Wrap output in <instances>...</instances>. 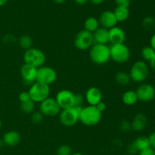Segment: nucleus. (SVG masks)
<instances>
[{"instance_id":"4c0bfd02","label":"nucleus","mask_w":155,"mask_h":155,"mask_svg":"<svg viewBox=\"0 0 155 155\" xmlns=\"http://www.w3.org/2000/svg\"><path fill=\"white\" fill-rule=\"evenodd\" d=\"M148 138H149L151 147H152L153 149H154L155 150V131H154V132L150 135V136L148 137Z\"/></svg>"},{"instance_id":"72a5a7b5","label":"nucleus","mask_w":155,"mask_h":155,"mask_svg":"<svg viewBox=\"0 0 155 155\" xmlns=\"http://www.w3.org/2000/svg\"><path fill=\"white\" fill-rule=\"evenodd\" d=\"M117 6H120V7H127L129 8L131 3V0H114Z\"/></svg>"},{"instance_id":"20e7f679","label":"nucleus","mask_w":155,"mask_h":155,"mask_svg":"<svg viewBox=\"0 0 155 155\" xmlns=\"http://www.w3.org/2000/svg\"><path fill=\"white\" fill-rule=\"evenodd\" d=\"M131 81L136 83H142L147 79L149 74V67L144 61L139 60L134 62L130 71Z\"/></svg>"},{"instance_id":"a19ab883","label":"nucleus","mask_w":155,"mask_h":155,"mask_svg":"<svg viewBox=\"0 0 155 155\" xmlns=\"http://www.w3.org/2000/svg\"><path fill=\"white\" fill-rule=\"evenodd\" d=\"M89 1V0H74V2H75L77 5H84L86 3H88Z\"/></svg>"},{"instance_id":"79ce46f5","label":"nucleus","mask_w":155,"mask_h":155,"mask_svg":"<svg viewBox=\"0 0 155 155\" xmlns=\"http://www.w3.org/2000/svg\"><path fill=\"white\" fill-rule=\"evenodd\" d=\"M92 4L95 5H98L102 4L104 2V0H89Z\"/></svg>"},{"instance_id":"7c9ffc66","label":"nucleus","mask_w":155,"mask_h":155,"mask_svg":"<svg viewBox=\"0 0 155 155\" xmlns=\"http://www.w3.org/2000/svg\"><path fill=\"white\" fill-rule=\"evenodd\" d=\"M120 127L121 130L124 132H127V131L131 129V122L127 120H124L120 123Z\"/></svg>"},{"instance_id":"f704fd0d","label":"nucleus","mask_w":155,"mask_h":155,"mask_svg":"<svg viewBox=\"0 0 155 155\" xmlns=\"http://www.w3.org/2000/svg\"><path fill=\"white\" fill-rule=\"evenodd\" d=\"M75 106H82L83 101H84V97L80 94H75Z\"/></svg>"},{"instance_id":"de8ad7c7","label":"nucleus","mask_w":155,"mask_h":155,"mask_svg":"<svg viewBox=\"0 0 155 155\" xmlns=\"http://www.w3.org/2000/svg\"><path fill=\"white\" fill-rule=\"evenodd\" d=\"M2 120L0 119V129H2Z\"/></svg>"},{"instance_id":"473e14b6","label":"nucleus","mask_w":155,"mask_h":155,"mask_svg":"<svg viewBox=\"0 0 155 155\" xmlns=\"http://www.w3.org/2000/svg\"><path fill=\"white\" fill-rule=\"evenodd\" d=\"M127 152H128V154L130 155H135L139 153V150H137L136 147L135 146L133 141L132 143H130L128 145V147H127Z\"/></svg>"},{"instance_id":"7ed1b4c3","label":"nucleus","mask_w":155,"mask_h":155,"mask_svg":"<svg viewBox=\"0 0 155 155\" xmlns=\"http://www.w3.org/2000/svg\"><path fill=\"white\" fill-rule=\"evenodd\" d=\"M83 106H73V107L62 109L59 113V120L64 126L72 127L79 121V115Z\"/></svg>"},{"instance_id":"ea45409f","label":"nucleus","mask_w":155,"mask_h":155,"mask_svg":"<svg viewBox=\"0 0 155 155\" xmlns=\"http://www.w3.org/2000/svg\"><path fill=\"white\" fill-rule=\"evenodd\" d=\"M149 64H150V67L155 71V53L154 56H153V57L151 58V60L149 61Z\"/></svg>"},{"instance_id":"49530a36","label":"nucleus","mask_w":155,"mask_h":155,"mask_svg":"<svg viewBox=\"0 0 155 155\" xmlns=\"http://www.w3.org/2000/svg\"><path fill=\"white\" fill-rule=\"evenodd\" d=\"M71 155H87V154H83V153H72Z\"/></svg>"},{"instance_id":"cd10ccee","label":"nucleus","mask_w":155,"mask_h":155,"mask_svg":"<svg viewBox=\"0 0 155 155\" xmlns=\"http://www.w3.org/2000/svg\"><path fill=\"white\" fill-rule=\"evenodd\" d=\"M72 154V148L71 146L68 144H63L61 145L57 150V154L56 155H71Z\"/></svg>"},{"instance_id":"393cba45","label":"nucleus","mask_w":155,"mask_h":155,"mask_svg":"<svg viewBox=\"0 0 155 155\" xmlns=\"http://www.w3.org/2000/svg\"><path fill=\"white\" fill-rule=\"evenodd\" d=\"M19 45L21 48L27 50L33 46V40L28 35H22L19 39Z\"/></svg>"},{"instance_id":"c85d7f7f","label":"nucleus","mask_w":155,"mask_h":155,"mask_svg":"<svg viewBox=\"0 0 155 155\" xmlns=\"http://www.w3.org/2000/svg\"><path fill=\"white\" fill-rule=\"evenodd\" d=\"M43 114L40 111H39V112H33L31 115V120L33 123L38 124V123H40L43 120Z\"/></svg>"},{"instance_id":"9b49d317","label":"nucleus","mask_w":155,"mask_h":155,"mask_svg":"<svg viewBox=\"0 0 155 155\" xmlns=\"http://www.w3.org/2000/svg\"><path fill=\"white\" fill-rule=\"evenodd\" d=\"M75 98L74 93L69 90H61L57 94L55 100L62 109L75 106Z\"/></svg>"},{"instance_id":"0eeeda50","label":"nucleus","mask_w":155,"mask_h":155,"mask_svg":"<svg viewBox=\"0 0 155 155\" xmlns=\"http://www.w3.org/2000/svg\"><path fill=\"white\" fill-rule=\"evenodd\" d=\"M130 50L124 43L114 44L110 47V59L117 63L127 62L130 58Z\"/></svg>"},{"instance_id":"f03ea898","label":"nucleus","mask_w":155,"mask_h":155,"mask_svg":"<svg viewBox=\"0 0 155 155\" xmlns=\"http://www.w3.org/2000/svg\"><path fill=\"white\" fill-rule=\"evenodd\" d=\"M89 57L97 65L105 64L110 59V47L105 44H93L90 47Z\"/></svg>"},{"instance_id":"9d476101","label":"nucleus","mask_w":155,"mask_h":155,"mask_svg":"<svg viewBox=\"0 0 155 155\" xmlns=\"http://www.w3.org/2000/svg\"><path fill=\"white\" fill-rule=\"evenodd\" d=\"M57 79V73L54 68L49 66H42L37 68L36 81L39 83L50 85Z\"/></svg>"},{"instance_id":"39448f33","label":"nucleus","mask_w":155,"mask_h":155,"mask_svg":"<svg viewBox=\"0 0 155 155\" xmlns=\"http://www.w3.org/2000/svg\"><path fill=\"white\" fill-rule=\"evenodd\" d=\"M23 58L24 63L32 65L36 68L44 65L45 62V56L43 52L33 47L25 50Z\"/></svg>"},{"instance_id":"423d86ee","label":"nucleus","mask_w":155,"mask_h":155,"mask_svg":"<svg viewBox=\"0 0 155 155\" xmlns=\"http://www.w3.org/2000/svg\"><path fill=\"white\" fill-rule=\"evenodd\" d=\"M30 98L35 103H41L48 98L50 94L49 85L39 83L36 81L30 85V90L28 91Z\"/></svg>"},{"instance_id":"a211bd4d","label":"nucleus","mask_w":155,"mask_h":155,"mask_svg":"<svg viewBox=\"0 0 155 155\" xmlns=\"http://www.w3.org/2000/svg\"><path fill=\"white\" fill-rule=\"evenodd\" d=\"M5 145L8 147H15L21 141V135L17 131H8L4 134L2 138Z\"/></svg>"},{"instance_id":"6ab92c4d","label":"nucleus","mask_w":155,"mask_h":155,"mask_svg":"<svg viewBox=\"0 0 155 155\" xmlns=\"http://www.w3.org/2000/svg\"><path fill=\"white\" fill-rule=\"evenodd\" d=\"M147 117L143 113H137L133 118L131 122V129L136 132H141L144 130L147 126Z\"/></svg>"},{"instance_id":"09e8293b","label":"nucleus","mask_w":155,"mask_h":155,"mask_svg":"<svg viewBox=\"0 0 155 155\" xmlns=\"http://www.w3.org/2000/svg\"><path fill=\"white\" fill-rule=\"evenodd\" d=\"M124 155H130V154H128V153H127V154H124Z\"/></svg>"},{"instance_id":"b1692460","label":"nucleus","mask_w":155,"mask_h":155,"mask_svg":"<svg viewBox=\"0 0 155 155\" xmlns=\"http://www.w3.org/2000/svg\"><path fill=\"white\" fill-rule=\"evenodd\" d=\"M115 80L117 83L122 86H126L128 85L131 81V78L129 73L125 72V71H118L115 75Z\"/></svg>"},{"instance_id":"bb28decb","label":"nucleus","mask_w":155,"mask_h":155,"mask_svg":"<svg viewBox=\"0 0 155 155\" xmlns=\"http://www.w3.org/2000/svg\"><path fill=\"white\" fill-rule=\"evenodd\" d=\"M155 53V50L153 48H151L150 46H145L142 50V56L145 60L148 61L149 62L153 57V56Z\"/></svg>"},{"instance_id":"5701e85b","label":"nucleus","mask_w":155,"mask_h":155,"mask_svg":"<svg viewBox=\"0 0 155 155\" xmlns=\"http://www.w3.org/2000/svg\"><path fill=\"white\" fill-rule=\"evenodd\" d=\"M84 27L85 30H88L91 33H93L99 27V21L95 17H89L85 21Z\"/></svg>"},{"instance_id":"c9c22d12","label":"nucleus","mask_w":155,"mask_h":155,"mask_svg":"<svg viewBox=\"0 0 155 155\" xmlns=\"http://www.w3.org/2000/svg\"><path fill=\"white\" fill-rule=\"evenodd\" d=\"M139 155H155V150L152 147H148L139 152Z\"/></svg>"},{"instance_id":"37998d69","label":"nucleus","mask_w":155,"mask_h":155,"mask_svg":"<svg viewBox=\"0 0 155 155\" xmlns=\"http://www.w3.org/2000/svg\"><path fill=\"white\" fill-rule=\"evenodd\" d=\"M52 1L54 2V3H56V4L61 5V4H63L66 0H52Z\"/></svg>"},{"instance_id":"c756f323","label":"nucleus","mask_w":155,"mask_h":155,"mask_svg":"<svg viewBox=\"0 0 155 155\" xmlns=\"http://www.w3.org/2000/svg\"><path fill=\"white\" fill-rule=\"evenodd\" d=\"M155 24V21L152 17L148 16L144 19L143 21V26L147 29H151L154 27Z\"/></svg>"},{"instance_id":"c03bdc74","label":"nucleus","mask_w":155,"mask_h":155,"mask_svg":"<svg viewBox=\"0 0 155 155\" xmlns=\"http://www.w3.org/2000/svg\"><path fill=\"white\" fill-rule=\"evenodd\" d=\"M8 0H0V7L3 6L4 5H5V3L7 2Z\"/></svg>"},{"instance_id":"f257e3e1","label":"nucleus","mask_w":155,"mask_h":155,"mask_svg":"<svg viewBox=\"0 0 155 155\" xmlns=\"http://www.w3.org/2000/svg\"><path fill=\"white\" fill-rule=\"evenodd\" d=\"M102 113L95 106L89 105L82 108L79 115V121L86 126H94L100 122Z\"/></svg>"},{"instance_id":"2f4dec72","label":"nucleus","mask_w":155,"mask_h":155,"mask_svg":"<svg viewBox=\"0 0 155 155\" xmlns=\"http://www.w3.org/2000/svg\"><path fill=\"white\" fill-rule=\"evenodd\" d=\"M30 100H31V98L28 91H23L19 94V100L21 103L28 101Z\"/></svg>"},{"instance_id":"dca6fc26","label":"nucleus","mask_w":155,"mask_h":155,"mask_svg":"<svg viewBox=\"0 0 155 155\" xmlns=\"http://www.w3.org/2000/svg\"><path fill=\"white\" fill-rule=\"evenodd\" d=\"M86 100L91 106H96L99 102L102 100V93L99 88L96 87H91L86 91Z\"/></svg>"},{"instance_id":"6e6552de","label":"nucleus","mask_w":155,"mask_h":155,"mask_svg":"<svg viewBox=\"0 0 155 155\" xmlns=\"http://www.w3.org/2000/svg\"><path fill=\"white\" fill-rule=\"evenodd\" d=\"M61 110V109L55 98L48 97V98L41 102L39 105V111L45 116H56L59 115Z\"/></svg>"},{"instance_id":"f3484780","label":"nucleus","mask_w":155,"mask_h":155,"mask_svg":"<svg viewBox=\"0 0 155 155\" xmlns=\"http://www.w3.org/2000/svg\"><path fill=\"white\" fill-rule=\"evenodd\" d=\"M93 35L94 44H105L107 45L109 42L108 30L104 27H98L95 32L92 33Z\"/></svg>"},{"instance_id":"f8f14e48","label":"nucleus","mask_w":155,"mask_h":155,"mask_svg":"<svg viewBox=\"0 0 155 155\" xmlns=\"http://www.w3.org/2000/svg\"><path fill=\"white\" fill-rule=\"evenodd\" d=\"M138 100L142 102H150L155 97V88L150 84H142L136 91Z\"/></svg>"},{"instance_id":"2eb2a0df","label":"nucleus","mask_w":155,"mask_h":155,"mask_svg":"<svg viewBox=\"0 0 155 155\" xmlns=\"http://www.w3.org/2000/svg\"><path fill=\"white\" fill-rule=\"evenodd\" d=\"M109 33V42L114 44L124 43L126 40V33L124 30L120 27H112L108 30Z\"/></svg>"},{"instance_id":"4be33fe9","label":"nucleus","mask_w":155,"mask_h":155,"mask_svg":"<svg viewBox=\"0 0 155 155\" xmlns=\"http://www.w3.org/2000/svg\"><path fill=\"white\" fill-rule=\"evenodd\" d=\"M133 143H134L135 146L136 147L137 150H139V152L151 147L148 137L144 136V135L138 137V138H136V140L133 141Z\"/></svg>"},{"instance_id":"a18cd8bd","label":"nucleus","mask_w":155,"mask_h":155,"mask_svg":"<svg viewBox=\"0 0 155 155\" xmlns=\"http://www.w3.org/2000/svg\"><path fill=\"white\" fill-rule=\"evenodd\" d=\"M5 145L4 144V141H3L2 139H0V149L2 148V147H3V146Z\"/></svg>"},{"instance_id":"a878e982","label":"nucleus","mask_w":155,"mask_h":155,"mask_svg":"<svg viewBox=\"0 0 155 155\" xmlns=\"http://www.w3.org/2000/svg\"><path fill=\"white\" fill-rule=\"evenodd\" d=\"M35 102L32 100H28V101L23 102L21 103V109L23 112L26 114L33 113L35 108Z\"/></svg>"},{"instance_id":"58836bf2","label":"nucleus","mask_w":155,"mask_h":155,"mask_svg":"<svg viewBox=\"0 0 155 155\" xmlns=\"http://www.w3.org/2000/svg\"><path fill=\"white\" fill-rule=\"evenodd\" d=\"M150 46L155 50V33L151 36V39H150Z\"/></svg>"},{"instance_id":"ddd939ff","label":"nucleus","mask_w":155,"mask_h":155,"mask_svg":"<svg viewBox=\"0 0 155 155\" xmlns=\"http://www.w3.org/2000/svg\"><path fill=\"white\" fill-rule=\"evenodd\" d=\"M22 80L26 84L32 85L36 81V73L37 68L32 65L24 63L20 70Z\"/></svg>"},{"instance_id":"412c9836","label":"nucleus","mask_w":155,"mask_h":155,"mask_svg":"<svg viewBox=\"0 0 155 155\" xmlns=\"http://www.w3.org/2000/svg\"><path fill=\"white\" fill-rule=\"evenodd\" d=\"M114 13L118 22H124L126 20L128 19L129 16H130V11L127 7L117 6V8L114 11Z\"/></svg>"},{"instance_id":"e433bc0d","label":"nucleus","mask_w":155,"mask_h":155,"mask_svg":"<svg viewBox=\"0 0 155 155\" xmlns=\"http://www.w3.org/2000/svg\"><path fill=\"white\" fill-rule=\"evenodd\" d=\"M95 106H96L97 109H98L101 113H102V112L105 110L106 108H107V105H106V103H104V102H103L102 100H101V102H99Z\"/></svg>"},{"instance_id":"4468645a","label":"nucleus","mask_w":155,"mask_h":155,"mask_svg":"<svg viewBox=\"0 0 155 155\" xmlns=\"http://www.w3.org/2000/svg\"><path fill=\"white\" fill-rule=\"evenodd\" d=\"M98 21H99V24H101V27L107 29V30L117 26V24L118 23L114 12L110 10L103 12L100 15Z\"/></svg>"},{"instance_id":"aec40b11","label":"nucleus","mask_w":155,"mask_h":155,"mask_svg":"<svg viewBox=\"0 0 155 155\" xmlns=\"http://www.w3.org/2000/svg\"><path fill=\"white\" fill-rule=\"evenodd\" d=\"M123 103L127 106H133L138 102L137 94L134 91H127L122 96Z\"/></svg>"},{"instance_id":"1a4fd4ad","label":"nucleus","mask_w":155,"mask_h":155,"mask_svg":"<svg viewBox=\"0 0 155 155\" xmlns=\"http://www.w3.org/2000/svg\"><path fill=\"white\" fill-rule=\"evenodd\" d=\"M93 44V35L91 32L83 29L76 35L74 39V46L78 50H86L90 48Z\"/></svg>"}]
</instances>
